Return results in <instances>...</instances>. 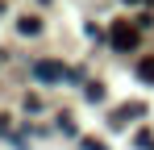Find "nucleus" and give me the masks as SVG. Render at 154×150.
Segmentation results:
<instances>
[{
    "mask_svg": "<svg viewBox=\"0 0 154 150\" xmlns=\"http://www.w3.org/2000/svg\"><path fill=\"white\" fill-rule=\"evenodd\" d=\"M33 79H42V83H75V75L67 71L63 63H54V58H42V63H33Z\"/></svg>",
    "mask_w": 154,
    "mask_h": 150,
    "instance_id": "f257e3e1",
    "label": "nucleus"
},
{
    "mask_svg": "<svg viewBox=\"0 0 154 150\" xmlns=\"http://www.w3.org/2000/svg\"><path fill=\"white\" fill-rule=\"evenodd\" d=\"M108 42H112V50H133L137 46V29L129 21H117L112 29H108Z\"/></svg>",
    "mask_w": 154,
    "mask_h": 150,
    "instance_id": "f03ea898",
    "label": "nucleus"
},
{
    "mask_svg": "<svg viewBox=\"0 0 154 150\" xmlns=\"http://www.w3.org/2000/svg\"><path fill=\"white\" fill-rule=\"evenodd\" d=\"M142 113H146V104H137V100H133V104H121V108H117V117H112V121L125 125L129 117H142Z\"/></svg>",
    "mask_w": 154,
    "mask_h": 150,
    "instance_id": "7ed1b4c3",
    "label": "nucleus"
},
{
    "mask_svg": "<svg viewBox=\"0 0 154 150\" xmlns=\"http://www.w3.org/2000/svg\"><path fill=\"white\" fill-rule=\"evenodd\" d=\"M137 79L142 83H154V58H142L137 63Z\"/></svg>",
    "mask_w": 154,
    "mask_h": 150,
    "instance_id": "20e7f679",
    "label": "nucleus"
},
{
    "mask_svg": "<svg viewBox=\"0 0 154 150\" xmlns=\"http://www.w3.org/2000/svg\"><path fill=\"white\" fill-rule=\"evenodd\" d=\"M17 29H21V33H38V29H42V21H38V17H21V21H17Z\"/></svg>",
    "mask_w": 154,
    "mask_h": 150,
    "instance_id": "39448f33",
    "label": "nucleus"
},
{
    "mask_svg": "<svg viewBox=\"0 0 154 150\" xmlns=\"http://www.w3.org/2000/svg\"><path fill=\"white\" fill-rule=\"evenodd\" d=\"M137 150H154V138H150V133H146V129L137 133Z\"/></svg>",
    "mask_w": 154,
    "mask_h": 150,
    "instance_id": "423d86ee",
    "label": "nucleus"
},
{
    "mask_svg": "<svg viewBox=\"0 0 154 150\" xmlns=\"http://www.w3.org/2000/svg\"><path fill=\"white\" fill-rule=\"evenodd\" d=\"M88 100H104V83H88Z\"/></svg>",
    "mask_w": 154,
    "mask_h": 150,
    "instance_id": "0eeeda50",
    "label": "nucleus"
},
{
    "mask_svg": "<svg viewBox=\"0 0 154 150\" xmlns=\"http://www.w3.org/2000/svg\"><path fill=\"white\" fill-rule=\"evenodd\" d=\"M83 150H108L104 142H96V138H83Z\"/></svg>",
    "mask_w": 154,
    "mask_h": 150,
    "instance_id": "6e6552de",
    "label": "nucleus"
},
{
    "mask_svg": "<svg viewBox=\"0 0 154 150\" xmlns=\"http://www.w3.org/2000/svg\"><path fill=\"white\" fill-rule=\"evenodd\" d=\"M0 133H8V117H0Z\"/></svg>",
    "mask_w": 154,
    "mask_h": 150,
    "instance_id": "1a4fd4ad",
    "label": "nucleus"
},
{
    "mask_svg": "<svg viewBox=\"0 0 154 150\" xmlns=\"http://www.w3.org/2000/svg\"><path fill=\"white\" fill-rule=\"evenodd\" d=\"M0 13H4V4H0Z\"/></svg>",
    "mask_w": 154,
    "mask_h": 150,
    "instance_id": "9d476101",
    "label": "nucleus"
}]
</instances>
